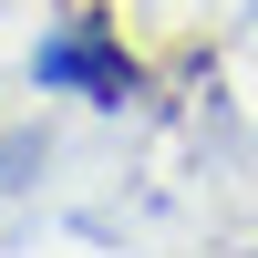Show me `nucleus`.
Wrapping results in <instances>:
<instances>
[{
  "mask_svg": "<svg viewBox=\"0 0 258 258\" xmlns=\"http://www.w3.org/2000/svg\"><path fill=\"white\" fill-rule=\"evenodd\" d=\"M41 83H73V93H93V103H124V93H145V62L114 52L93 21H73V31L41 41Z\"/></svg>",
  "mask_w": 258,
  "mask_h": 258,
  "instance_id": "nucleus-1",
  "label": "nucleus"
}]
</instances>
